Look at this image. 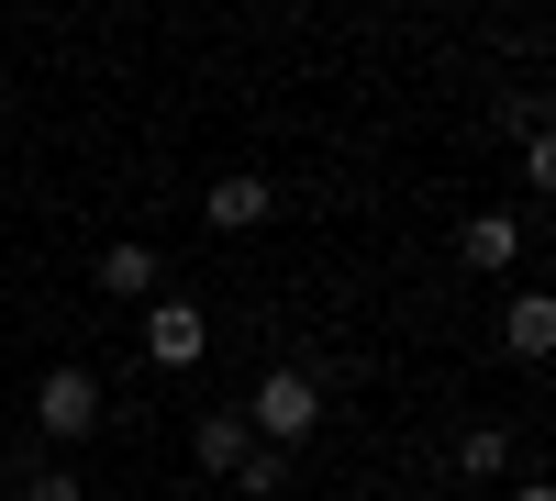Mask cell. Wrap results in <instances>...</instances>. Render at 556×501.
Here are the masks:
<instances>
[{"label": "cell", "instance_id": "13", "mask_svg": "<svg viewBox=\"0 0 556 501\" xmlns=\"http://www.w3.org/2000/svg\"><path fill=\"white\" fill-rule=\"evenodd\" d=\"M545 435H556V413H545Z\"/></svg>", "mask_w": 556, "mask_h": 501}, {"label": "cell", "instance_id": "7", "mask_svg": "<svg viewBox=\"0 0 556 501\" xmlns=\"http://www.w3.org/2000/svg\"><path fill=\"white\" fill-rule=\"evenodd\" d=\"M256 458V435H245V413H201L190 424V468H212V479H235Z\"/></svg>", "mask_w": 556, "mask_h": 501}, {"label": "cell", "instance_id": "9", "mask_svg": "<svg viewBox=\"0 0 556 501\" xmlns=\"http://www.w3.org/2000/svg\"><path fill=\"white\" fill-rule=\"evenodd\" d=\"M513 458H523L513 424H468L456 435V479H513Z\"/></svg>", "mask_w": 556, "mask_h": 501}, {"label": "cell", "instance_id": "4", "mask_svg": "<svg viewBox=\"0 0 556 501\" xmlns=\"http://www.w3.org/2000/svg\"><path fill=\"white\" fill-rule=\"evenodd\" d=\"M89 290H101V301H167V256L156 246H101V256H89Z\"/></svg>", "mask_w": 556, "mask_h": 501}, {"label": "cell", "instance_id": "2", "mask_svg": "<svg viewBox=\"0 0 556 501\" xmlns=\"http://www.w3.org/2000/svg\"><path fill=\"white\" fill-rule=\"evenodd\" d=\"M112 413V390H101V368L89 356H56V368L34 379V435L45 446H89V424Z\"/></svg>", "mask_w": 556, "mask_h": 501}, {"label": "cell", "instance_id": "5", "mask_svg": "<svg viewBox=\"0 0 556 501\" xmlns=\"http://www.w3.org/2000/svg\"><path fill=\"white\" fill-rule=\"evenodd\" d=\"M201 212H212V235H256V223L278 212V178H212V190H201Z\"/></svg>", "mask_w": 556, "mask_h": 501}, {"label": "cell", "instance_id": "8", "mask_svg": "<svg viewBox=\"0 0 556 501\" xmlns=\"http://www.w3.org/2000/svg\"><path fill=\"white\" fill-rule=\"evenodd\" d=\"M501 346L513 356H556V290H513L501 301Z\"/></svg>", "mask_w": 556, "mask_h": 501}, {"label": "cell", "instance_id": "12", "mask_svg": "<svg viewBox=\"0 0 556 501\" xmlns=\"http://www.w3.org/2000/svg\"><path fill=\"white\" fill-rule=\"evenodd\" d=\"M513 501H556V479H513Z\"/></svg>", "mask_w": 556, "mask_h": 501}, {"label": "cell", "instance_id": "3", "mask_svg": "<svg viewBox=\"0 0 556 501\" xmlns=\"http://www.w3.org/2000/svg\"><path fill=\"white\" fill-rule=\"evenodd\" d=\"M212 356V312L190 301V290H167V301H146V368H167V379H190Z\"/></svg>", "mask_w": 556, "mask_h": 501}, {"label": "cell", "instance_id": "11", "mask_svg": "<svg viewBox=\"0 0 556 501\" xmlns=\"http://www.w3.org/2000/svg\"><path fill=\"white\" fill-rule=\"evenodd\" d=\"M523 178L556 201V123H534V134H523Z\"/></svg>", "mask_w": 556, "mask_h": 501}, {"label": "cell", "instance_id": "6", "mask_svg": "<svg viewBox=\"0 0 556 501\" xmlns=\"http://www.w3.org/2000/svg\"><path fill=\"white\" fill-rule=\"evenodd\" d=\"M456 267H523V223L513 212H468L456 223Z\"/></svg>", "mask_w": 556, "mask_h": 501}, {"label": "cell", "instance_id": "10", "mask_svg": "<svg viewBox=\"0 0 556 501\" xmlns=\"http://www.w3.org/2000/svg\"><path fill=\"white\" fill-rule=\"evenodd\" d=\"M235 490H245V501H267V490H290V446H256V458L235 468Z\"/></svg>", "mask_w": 556, "mask_h": 501}, {"label": "cell", "instance_id": "1", "mask_svg": "<svg viewBox=\"0 0 556 501\" xmlns=\"http://www.w3.org/2000/svg\"><path fill=\"white\" fill-rule=\"evenodd\" d=\"M323 401H334V390H323V368L278 356V368H256V390L235 401V413H245V435H256V446H301V435L323 424Z\"/></svg>", "mask_w": 556, "mask_h": 501}, {"label": "cell", "instance_id": "14", "mask_svg": "<svg viewBox=\"0 0 556 501\" xmlns=\"http://www.w3.org/2000/svg\"><path fill=\"white\" fill-rule=\"evenodd\" d=\"M101 501H112V490H101Z\"/></svg>", "mask_w": 556, "mask_h": 501}]
</instances>
